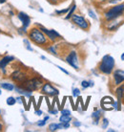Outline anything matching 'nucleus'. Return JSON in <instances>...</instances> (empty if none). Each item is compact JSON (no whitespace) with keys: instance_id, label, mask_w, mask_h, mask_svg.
I'll use <instances>...</instances> for the list:
<instances>
[{"instance_id":"1","label":"nucleus","mask_w":124,"mask_h":132,"mask_svg":"<svg viewBox=\"0 0 124 132\" xmlns=\"http://www.w3.org/2000/svg\"><path fill=\"white\" fill-rule=\"evenodd\" d=\"M27 36L29 37V40H31L36 45L42 47V48H47L49 45L52 44V42L49 40L47 36L40 30L39 27L36 26V25L30 29L29 32L27 33Z\"/></svg>"},{"instance_id":"2","label":"nucleus","mask_w":124,"mask_h":132,"mask_svg":"<svg viewBox=\"0 0 124 132\" xmlns=\"http://www.w3.org/2000/svg\"><path fill=\"white\" fill-rule=\"evenodd\" d=\"M44 82H45V80H44V79H43L42 77L36 75V76L30 77L29 79H26L24 82L20 83L18 85L21 86L24 89L29 90L31 92H33V91H38V90H40V88L42 87Z\"/></svg>"},{"instance_id":"3","label":"nucleus","mask_w":124,"mask_h":132,"mask_svg":"<svg viewBox=\"0 0 124 132\" xmlns=\"http://www.w3.org/2000/svg\"><path fill=\"white\" fill-rule=\"evenodd\" d=\"M114 59L110 55H105L98 63V70L104 75H111L114 68Z\"/></svg>"},{"instance_id":"4","label":"nucleus","mask_w":124,"mask_h":132,"mask_svg":"<svg viewBox=\"0 0 124 132\" xmlns=\"http://www.w3.org/2000/svg\"><path fill=\"white\" fill-rule=\"evenodd\" d=\"M124 13V3L118 4L114 7H111L103 13V18L105 21L116 19L119 16H122Z\"/></svg>"},{"instance_id":"5","label":"nucleus","mask_w":124,"mask_h":132,"mask_svg":"<svg viewBox=\"0 0 124 132\" xmlns=\"http://www.w3.org/2000/svg\"><path fill=\"white\" fill-rule=\"evenodd\" d=\"M28 71H29V69L27 67L17 68V69L13 70L10 75L11 80L15 82L16 84H20V83L24 82L26 79H28L31 77Z\"/></svg>"},{"instance_id":"6","label":"nucleus","mask_w":124,"mask_h":132,"mask_svg":"<svg viewBox=\"0 0 124 132\" xmlns=\"http://www.w3.org/2000/svg\"><path fill=\"white\" fill-rule=\"evenodd\" d=\"M71 21H72L73 24H75V26L80 28L81 30L88 31L91 27V24L88 20L86 19L83 15H80L78 13H74L71 17Z\"/></svg>"},{"instance_id":"7","label":"nucleus","mask_w":124,"mask_h":132,"mask_svg":"<svg viewBox=\"0 0 124 132\" xmlns=\"http://www.w3.org/2000/svg\"><path fill=\"white\" fill-rule=\"evenodd\" d=\"M65 61L75 70H79V57L75 50L70 51L65 56Z\"/></svg>"},{"instance_id":"8","label":"nucleus","mask_w":124,"mask_h":132,"mask_svg":"<svg viewBox=\"0 0 124 132\" xmlns=\"http://www.w3.org/2000/svg\"><path fill=\"white\" fill-rule=\"evenodd\" d=\"M40 92L42 93L43 95L48 97H55L59 95V90L57 88H56L49 81H45V82L43 83L42 87L40 88Z\"/></svg>"},{"instance_id":"9","label":"nucleus","mask_w":124,"mask_h":132,"mask_svg":"<svg viewBox=\"0 0 124 132\" xmlns=\"http://www.w3.org/2000/svg\"><path fill=\"white\" fill-rule=\"evenodd\" d=\"M36 25L39 27L40 30L45 34L46 36H47V37L49 38V40L52 43H55V42H56L57 40L62 39V36H60V35H59V34L57 33L56 30H54V29H51V30H49V29H47V28H45L44 26L40 25V24H36Z\"/></svg>"},{"instance_id":"10","label":"nucleus","mask_w":124,"mask_h":132,"mask_svg":"<svg viewBox=\"0 0 124 132\" xmlns=\"http://www.w3.org/2000/svg\"><path fill=\"white\" fill-rule=\"evenodd\" d=\"M121 16L116 18V19L110 20V21H105V25H104V29L106 31H109V32H114V31H117L119 28L121 24L123 23L124 19H121Z\"/></svg>"},{"instance_id":"11","label":"nucleus","mask_w":124,"mask_h":132,"mask_svg":"<svg viewBox=\"0 0 124 132\" xmlns=\"http://www.w3.org/2000/svg\"><path fill=\"white\" fill-rule=\"evenodd\" d=\"M17 17H18V19L21 21V23H22V27L20 28V30L22 31L23 33H28L27 32V29H28V27L30 26V24H31V17L27 14V13H23V12H19V13H17Z\"/></svg>"},{"instance_id":"12","label":"nucleus","mask_w":124,"mask_h":132,"mask_svg":"<svg viewBox=\"0 0 124 132\" xmlns=\"http://www.w3.org/2000/svg\"><path fill=\"white\" fill-rule=\"evenodd\" d=\"M114 100L112 99L111 97H104L102 98L100 104H101V108L105 111H111L114 109Z\"/></svg>"},{"instance_id":"13","label":"nucleus","mask_w":124,"mask_h":132,"mask_svg":"<svg viewBox=\"0 0 124 132\" xmlns=\"http://www.w3.org/2000/svg\"><path fill=\"white\" fill-rule=\"evenodd\" d=\"M113 79H114V85H120L124 82V71L123 70H116L113 73Z\"/></svg>"},{"instance_id":"14","label":"nucleus","mask_w":124,"mask_h":132,"mask_svg":"<svg viewBox=\"0 0 124 132\" xmlns=\"http://www.w3.org/2000/svg\"><path fill=\"white\" fill-rule=\"evenodd\" d=\"M116 95H117V102H118V109L117 110H120L121 109V103H122V98L124 96V84L118 85V87L116 89Z\"/></svg>"},{"instance_id":"15","label":"nucleus","mask_w":124,"mask_h":132,"mask_svg":"<svg viewBox=\"0 0 124 132\" xmlns=\"http://www.w3.org/2000/svg\"><path fill=\"white\" fill-rule=\"evenodd\" d=\"M14 60H15V57L13 56H9V55L3 56L0 59V70L5 69L11 62L14 61Z\"/></svg>"},{"instance_id":"16","label":"nucleus","mask_w":124,"mask_h":132,"mask_svg":"<svg viewBox=\"0 0 124 132\" xmlns=\"http://www.w3.org/2000/svg\"><path fill=\"white\" fill-rule=\"evenodd\" d=\"M14 90H15L18 94L22 95V96L27 97V98H30V97L32 96V94H33V92H31V91H29V90L24 89V88H22V87H21V86H19L18 84H16V85H15V87H14Z\"/></svg>"},{"instance_id":"17","label":"nucleus","mask_w":124,"mask_h":132,"mask_svg":"<svg viewBox=\"0 0 124 132\" xmlns=\"http://www.w3.org/2000/svg\"><path fill=\"white\" fill-rule=\"evenodd\" d=\"M102 117V110H98V109H95V111L92 114V119L94 120V123L98 125V122L100 121Z\"/></svg>"},{"instance_id":"18","label":"nucleus","mask_w":124,"mask_h":132,"mask_svg":"<svg viewBox=\"0 0 124 132\" xmlns=\"http://www.w3.org/2000/svg\"><path fill=\"white\" fill-rule=\"evenodd\" d=\"M63 126H62V123L59 122V123H56V122H52V123H50L49 126H48V130L49 131H57L59 129H62Z\"/></svg>"},{"instance_id":"19","label":"nucleus","mask_w":124,"mask_h":132,"mask_svg":"<svg viewBox=\"0 0 124 132\" xmlns=\"http://www.w3.org/2000/svg\"><path fill=\"white\" fill-rule=\"evenodd\" d=\"M0 86L2 89L6 90V91H13L14 87H15V85L12 82H2L0 83Z\"/></svg>"},{"instance_id":"20","label":"nucleus","mask_w":124,"mask_h":132,"mask_svg":"<svg viewBox=\"0 0 124 132\" xmlns=\"http://www.w3.org/2000/svg\"><path fill=\"white\" fill-rule=\"evenodd\" d=\"M76 10V5H75V3L74 2V3L72 4V6H71V9H70V11H69L68 13H67V15L65 16V19L66 20H69L71 19V17H72V15L75 13V11Z\"/></svg>"},{"instance_id":"21","label":"nucleus","mask_w":124,"mask_h":132,"mask_svg":"<svg viewBox=\"0 0 124 132\" xmlns=\"http://www.w3.org/2000/svg\"><path fill=\"white\" fill-rule=\"evenodd\" d=\"M72 116L71 115H61L60 117H59V122H72Z\"/></svg>"},{"instance_id":"22","label":"nucleus","mask_w":124,"mask_h":132,"mask_svg":"<svg viewBox=\"0 0 124 132\" xmlns=\"http://www.w3.org/2000/svg\"><path fill=\"white\" fill-rule=\"evenodd\" d=\"M6 102H7V104H8V105H10V106L14 105V104L16 103V98H14V97H12V96L9 97V98H7Z\"/></svg>"},{"instance_id":"23","label":"nucleus","mask_w":124,"mask_h":132,"mask_svg":"<svg viewBox=\"0 0 124 132\" xmlns=\"http://www.w3.org/2000/svg\"><path fill=\"white\" fill-rule=\"evenodd\" d=\"M71 6H72V4H71ZM71 6L68 7V8H66V9H63V10H60V11H56V13L57 14V15H62V14H67V13H68L69 11H70V9H71Z\"/></svg>"},{"instance_id":"24","label":"nucleus","mask_w":124,"mask_h":132,"mask_svg":"<svg viewBox=\"0 0 124 132\" xmlns=\"http://www.w3.org/2000/svg\"><path fill=\"white\" fill-rule=\"evenodd\" d=\"M24 43H25V47H26L27 50H29V51H31V52H33V49L31 47V43H30V41L28 39H24Z\"/></svg>"},{"instance_id":"25","label":"nucleus","mask_w":124,"mask_h":132,"mask_svg":"<svg viewBox=\"0 0 124 132\" xmlns=\"http://www.w3.org/2000/svg\"><path fill=\"white\" fill-rule=\"evenodd\" d=\"M78 96H80V90L78 88H74L73 89V97L74 98H77Z\"/></svg>"},{"instance_id":"26","label":"nucleus","mask_w":124,"mask_h":132,"mask_svg":"<svg viewBox=\"0 0 124 132\" xmlns=\"http://www.w3.org/2000/svg\"><path fill=\"white\" fill-rule=\"evenodd\" d=\"M81 87L83 89H87L90 87V82H89L88 80H82L81 81Z\"/></svg>"},{"instance_id":"27","label":"nucleus","mask_w":124,"mask_h":132,"mask_svg":"<svg viewBox=\"0 0 124 132\" xmlns=\"http://www.w3.org/2000/svg\"><path fill=\"white\" fill-rule=\"evenodd\" d=\"M108 125H109V121L106 118H103L102 119V128L106 129L108 127Z\"/></svg>"},{"instance_id":"28","label":"nucleus","mask_w":124,"mask_h":132,"mask_svg":"<svg viewBox=\"0 0 124 132\" xmlns=\"http://www.w3.org/2000/svg\"><path fill=\"white\" fill-rule=\"evenodd\" d=\"M88 13H89V15H90V16H91L92 18H93V19H95V20L98 19V16L95 15V12H94L93 10H91V9H89V10H88Z\"/></svg>"},{"instance_id":"29","label":"nucleus","mask_w":124,"mask_h":132,"mask_svg":"<svg viewBox=\"0 0 124 132\" xmlns=\"http://www.w3.org/2000/svg\"><path fill=\"white\" fill-rule=\"evenodd\" d=\"M60 112H61V115H71V111L69 110V109H61L60 110Z\"/></svg>"},{"instance_id":"30","label":"nucleus","mask_w":124,"mask_h":132,"mask_svg":"<svg viewBox=\"0 0 124 132\" xmlns=\"http://www.w3.org/2000/svg\"><path fill=\"white\" fill-rule=\"evenodd\" d=\"M90 101H91V96H89L88 98H87V101H86V102H85V104H84V108H83V111H85V110H87Z\"/></svg>"},{"instance_id":"31","label":"nucleus","mask_w":124,"mask_h":132,"mask_svg":"<svg viewBox=\"0 0 124 132\" xmlns=\"http://www.w3.org/2000/svg\"><path fill=\"white\" fill-rule=\"evenodd\" d=\"M50 3L52 4V5H57V4L61 3L63 0H48Z\"/></svg>"},{"instance_id":"32","label":"nucleus","mask_w":124,"mask_h":132,"mask_svg":"<svg viewBox=\"0 0 124 132\" xmlns=\"http://www.w3.org/2000/svg\"><path fill=\"white\" fill-rule=\"evenodd\" d=\"M49 113L50 114H52V115H56V114L58 113V110H57V109H55V108H50Z\"/></svg>"},{"instance_id":"33","label":"nucleus","mask_w":124,"mask_h":132,"mask_svg":"<svg viewBox=\"0 0 124 132\" xmlns=\"http://www.w3.org/2000/svg\"><path fill=\"white\" fill-rule=\"evenodd\" d=\"M45 125H46L45 120H41V121H38V122H37V126H40V127H41V126H44Z\"/></svg>"},{"instance_id":"34","label":"nucleus","mask_w":124,"mask_h":132,"mask_svg":"<svg viewBox=\"0 0 124 132\" xmlns=\"http://www.w3.org/2000/svg\"><path fill=\"white\" fill-rule=\"evenodd\" d=\"M43 101V97L42 96H40L39 100H38V102L36 103V109H38L40 107V105H41V102H42Z\"/></svg>"},{"instance_id":"35","label":"nucleus","mask_w":124,"mask_h":132,"mask_svg":"<svg viewBox=\"0 0 124 132\" xmlns=\"http://www.w3.org/2000/svg\"><path fill=\"white\" fill-rule=\"evenodd\" d=\"M73 126H75V127H80L81 126V122H78V121H75V122H73Z\"/></svg>"},{"instance_id":"36","label":"nucleus","mask_w":124,"mask_h":132,"mask_svg":"<svg viewBox=\"0 0 124 132\" xmlns=\"http://www.w3.org/2000/svg\"><path fill=\"white\" fill-rule=\"evenodd\" d=\"M68 99V97H64L63 98V101H62L61 102V105H60V108L63 109V107H64V105H65V102H66V100Z\"/></svg>"},{"instance_id":"37","label":"nucleus","mask_w":124,"mask_h":132,"mask_svg":"<svg viewBox=\"0 0 124 132\" xmlns=\"http://www.w3.org/2000/svg\"><path fill=\"white\" fill-rule=\"evenodd\" d=\"M56 67H57V68H58V69L60 70V71H62L63 73H65L66 75H69V72L67 71V70L64 69V68H62V67H60V66H58V65H56Z\"/></svg>"},{"instance_id":"38","label":"nucleus","mask_w":124,"mask_h":132,"mask_svg":"<svg viewBox=\"0 0 124 132\" xmlns=\"http://www.w3.org/2000/svg\"><path fill=\"white\" fill-rule=\"evenodd\" d=\"M34 113H36V114L37 116H41V115L43 114L42 110H40L39 108H38V109H36V111H34Z\"/></svg>"},{"instance_id":"39","label":"nucleus","mask_w":124,"mask_h":132,"mask_svg":"<svg viewBox=\"0 0 124 132\" xmlns=\"http://www.w3.org/2000/svg\"><path fill=\"white\" fill-rule=\"evenodd\" d=\"M62 126H63V128L64 129L69 128V127H70V122H63V123H62Z\"/></svg>"},{"instance_id":"40","label":"nucleus","mask_w":124,"mask_h":132,"mask_svg":"<svg viewBox=\"0 0 124 132\" xmlns=\"http://www.w3.org/2000/svg\"><path fill=\"white\" fill-rule=\"evenodd\" d=\"M93 1L98 4H103V3H105V2H107L108 0H93Z\"/></svg>"},{"instance_id":"41","label":"nucleus","mask_w":124,"mask_h":132,"mask_svg":"<svg viewBox=\"0 0 124 132\" xmlns=\"http://www.w3.org/2000/svg\"><path fill=\"white\" fill-rule=\"evenodd\" d=\"M121 0H108L107 2L109 4H116V3H118V2H120Z\"/></svg>"},{"instance_id":"42","label":"nucleus","mask_w":124,"mask_h":132,"mask_svg":"<svg viewBox=\"0 0 124 132\" xmlns=\"http://www.w3.org/2000/svg\"><path fill=\"white\" fill-rule=\"evenodd\" d=\"M68 99L70 100V102H71V104H72V107H73V110L75 108V103H74V100H73V97H68Z\"/></svg>"},{"instance_id":"43","label":"nucleus","mask_w":124,"mask_h":132,"mask_svg":"<svg viewBox=\"0 0 124 132\" xmlns=\"http://www.w3.org/2000/svg\"><path fill=\"white\" fill-rule=\"evenodd\" d=\"M16 102L18 103H22V96H19L16 98Z\"/></svg>"},{"instance_id":"44","label":"nucleus","mask_w":124,"mask_h":132,"mask_svg":"<svg viewBox=\"0 0 124 132\" xmlns=\"http://www.w3.org/2000/svg\"><path fill=\"white\" fill-rule=\"evenodd\" d=\"M4 130V126H3V123H1L0 122V131H3Z\"/></svg>"},{"instance_id":"45","label":"nucleus","mask_w":124,"mask_h":132,"mask_svg":"<svg viewBox=\"0 0 124 132\" xmlns=\"http://www.w3.org/2000/svg\"><path fill=\"white\" fill-rule=\"evenodd\" d=\"M89 82H90V87H93V86H94V81H93V80H89Z\"/></svg>"},{"instance_id":"46","label":"nucleus","mask_w":124,"mask_h":132,"mask_svg":"<svg viewBox=\"0 0 124 132\" xmlns=\"http://www.w3.org/2000/svg\"><path fill=\"white\" fill-rule=\"evenodd\" d=\"M8 0H0V4H5Z\"/></svg>"},{"instance_id":"47","label":"nucleus","mask_w":124,"mask_h":132,"mask_svg":"<svg viewBox=\"0 0 124 132\" xmlns=\"http://www.w3.org/2000/svg\"><path fill=\"white\" fill-rule=\"evenodd\" d=\"M120 59H121V60H124V53H122V54H121Z\"/></svg>"},{"instance_id":"48","label":"nucleus","mask_w":124,"mask_h":132,"mask_svg":"<svg viewBox=\"0 0 124 132\" xmlns=\"http://www.w3.org/2000/svg\"><path fill=\"white\" fill-rule=\"evenodd\" d=\"M49 119H50V117H49V116H46L45 118H44V120H45L46 122H47V121H48V120H49Z\"/></svg>"},{"instance_id":"49","label":"nucleus","mask_w":124,"mask_h":132,"mask_svg":"<svg viewBox=\"0 0 124 132\" xmlns=\"http://www.w3.org/2000/svg\"><path fill=\"white\" fill-rule=\"evenodd\" d=\"M108 131H109V132H112V131L114 132V129H108Z\"/></svg>"},{"instance_id":"50","label":"nucleus","mask_w":124,"mask_h":132,"mask_svg":"<svg viewBox=\"0 0 124 132\" xmlns=\"http://www.w3.org/2000/svg\"><path fill=\"white\" fill-rule=\"evenodd\" d=\"M41 59H42V60H46V57L44 56H41Z\"/></svg>"},{"instance_id":"51","label":"nucleus","mask_w":124,"mask_h":132,"mask_svg":"<svg viewBox=\"0 0 124 132\" xmlns=\"http://www.w3.org/2000/svg\"><path fill=\"white\" fill-rule=\"evenodd\" d=\"M2 120V118H1V109H0V121Z\"/></svg>"},{"instance_id":"52","label":"nucleus","mask_w":124,"mask_h":132,"mask_svg":"<svg viewBox=\"0 0 124 132\" xmlns=\"http://www.w3.org/2000/svg\"><path fill=\"white\" fill-rule=\"evenodd\" d=\"M122 102H123V105H124V96H123V98H122Z\"/></svg>"},{"instance_id":"53","label":"nucleus","mask_w":124,"mask_h":132,"mask_svg":"<svg viewBox=\"0 0 124 132\" xmlns=\"http://www.w3.org/2000/svg\"><path fill=\"white\" fill-rule=\"evenodd\" d=\"M2 94V91H1V86H0V95Z\"/></svg>"},{"instance_id":"54","label":"nucleus","mask_w":124,"mask_h":132,"mask_svg":"<svg viewBox=\"0 0 124 132\" xmlns=\"http://www.w3.org/2000/svg\"><path fill=\"white\" fill-rule=\"evenodd\" d=\"M0 56H1V55H0Z\"/></svg>"}]
</instances>
